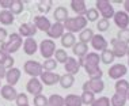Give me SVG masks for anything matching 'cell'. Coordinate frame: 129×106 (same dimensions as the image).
<instances>
[{"instance_id":"53","label":"cell","mask_w":129,"mask_h":106,"mask_svg":"<svg viewBox=\"0 0 129 106\" xmlns=\"http://www.w3.org/2000/svg\"><path fill=\"white\" fill-rule=\"evenodd\" d=\"M25 106H30V105H25Z\"/></svg>"},{"instance_id":"46","label":"cell","mask_w":129,"mask_h":106,"mask_svg":"<svg viewBox=\"0 0 129 106\" xmlns=\"http://www.w3.org/2000/svg\"><path fill=\"white\" fill-rule=\"evenodd\" d=\"M12 2L14 0H0V6H2V8L4 10H10L12 6Z\"/></svg>"},{"instance_id":"33","label":"cell","mask_w":129,"mask_h":106,"mask_svg":"<svg viewBox=\"0 0 129 106\" xmlns=\"http://www.w3.org/2000/svg\"><path fill=\"white\" fill-rule=\"evenodd\" d=\"M80 99H82L83 105L91 106L94 103V101H95V94L90 93V91H83L82 95H80Z\"/></svg>"},{"instance_id":"25","label":"cell","mask_w":129,"mask_h":106,"mask_svg":"<svg viewBox=\"0 0 129 106\" xmlns=\"http://www.w3.org/2000/svg\"><path fill=\"white\" fill-rule=\"evenodd\" d=\"M60 40H61V46H62V48H72V46L76 44V37H75V34L68 33V31L62 34V37L60 38Z\"/></svg>"},{"instance_id":"44","label":"cell","mask_w":129,"mask_h":106,"mask_svg":"<svg viewBox=\"0 0 129 106\" xmlns=\"http://www.w3.org/2000/svg\"><path fill=\"white\" fill-rule=\"evenodd\" d=\"M14 61H15V60L12 59V56L8 55V56H7V59H6L0 65H2L4 69H10V68H12V67H14Z\"/></svg>"},{"instance_id":"11","label":"cell","mask_w":129,"mask_h":106,"mask_svg":"<svg viewBox=\"0 0 129 106\" xmlns=\"http://www.w3.org/2000/svg\"><path fill=\"white\" fill-rule=\"evenodd\" d=\"M114 23H116L117 27H120V30L128 29L129 26V15L125 11H117L113 16Z\"/></svg>"},{"instance_id":"49","label":"cell","mask_w":129,"mask_h":106,"mask_svg":"<svg viewBox=\"0 0 129 106\" xmlns=\"http://www.w3.org/2000/svg\"><path fill=\"white\" fill-rule=\"evenodd\" d=\"M124 8H125V12L129 15V0H125L124 2Z\"/></svg>"},{"instance_id":"37","label":"cell","mask_w":129,"mask_h":106,"mask_svg":"<svg viewBox=\"0 0 129 106\" xmlns=\"http://www.w3.org/2000/svg\"><path fill=\"white\" fill-rule=\"evenodd\" d=\"M52 4H53L52 0H41V2L38 3V11L41 14H48L52 8Z\"/></svg>"},{"instance_id":"50","label":"cell","mask_w":129,"mask_h":106,"mask_svg":"<svg viewBox=\"0 0 129 106\" xmlns=\"http://www.w3.org/2000/svg\"><path fill=\"white\" fill-rule=\"evenodd\" d=\"M126 56L129 57V46H128V50H126Z\"/></svg>"},{"instance_id":"15","label":"cell","mask_w":129,"mask_h":106,"mask_svg":"<svg viewBox=\"0 0 129 106\" xmlns=\"http://www.w3.org/2000/svg\"><path fill=\"white\" fill-rule=\"evenodd\" d=\"M33 23H34V26L37 27V30L45 31V33H46V31L50 29V26H52L50 20L48 19L45 15H37V16H34Z\"/></svg>"},{"instance_id":"54","label":"cell","mask_w":129,"mask_h":106,"mask_svg":"<svg viewBox=\"0 0 129 106\" xmlns=\"http://www.w3.org/2000/svg\"><path fill=\"white\" fill-rule=\"evenodd\" d=\"M0 87H2V83H0Z\"/></svg>"},{"instance_id":"21","label":"cell","mask_w":129,"mask_h":106,"mask_svg":"<svg viewBox=\"0 0 129 106\" xmlns=\"http://www.w3.org/2000/svg\"><path fill=\"white\" fill-rule=\"evenodd\" d=\"M53 18L57 23H64L68 19V10L62 6H58L53 12Z\"/></svg>"},{"instance_id":"4","label":"cell","mask_w":129,"mask_h":106,"mask_svg":"<svg viewBox=\"0 0 129 106\" xmlns=\"http://www.w3.org/2000/svg\"><path fill=\"white\" fill-rule=\"evenodd\" d=\"M95 8H96V11L102 15L103 19H107V20H109L110 18H113L114 14H116L110 0H96Z\"/></svg>"},{"instance_id":"22","label":"cell","mask_w":129,"mask_h":106,"mask_svg":"<svg viewBox=\"0 0 129 106\" xmlns=\"http://www.w3.org/2000/svg\"><path fill=\"white\" fill-rule=\"evenodd\" d=\"M71 8L74 10L76 15H84L87 11V6L84 0H72L71 2Z\"/></svg>"},{"instance_id":"16","label":"cell","mask_w":129,"mask_h":106,"mask_svg":"<svg viewBox=\"0 0 129 106\" xmlns=\"http://www.w3.org/2000/svg\"><path fill=\"white\" fill-rule=\"evenodd\" d=\"M107 41L106 38L103 37L102 34H94L92 40H91V46L92 49L95 50H99V52H103L105 49H107Z\"/></svg>"},{"instance_id":"2","label":"cell","mask_w":129,"mask_h":106,"mask_svg":"<svg viewBox=\"0 0 129 106\" xmlns=\"http://www.w3.org/2000/svg\"><path fill=\"white\" fill-rule=\"evenodd\" d=\"M22 45H23V38L18 33H12L8 35V38H7V41L4 44H2L0 49L3 52H6L7 55H12V53L18 52L22 48Z\"/></svg>"},{"instance_id":"17","label":"cell","mask_w":129,"mask_h":106,"mask_svg":"<svg viewBox=\"0 0 129 106\" xmlns=\"http://www.w3.org/2000/svg\"><path fill=\"white\" fill-rule=\"evenodd\" d=\"M0 95L6 101H15L16 95H18V91L15 90V87L10 86V84H6V86L0 87Z\"/></svg>"},{"instance_id":"3","label":"cell","mask_w":129,"mask_h":106,"mask_svg":"<svg viewBox=\"0 0 129 106\" xmlns=\"http://www.w3.org/2000/svg\"><path fill=\"white\" fill-rule=\"evenodd\" d=\"M99 61H101V57H99V55L96 52H88L83 59H79L80 67H83L86 71L98 68V67H99Z\"/></svg>"},{"instance_id":"20","label":"cell","mask_w":129,"mask_h":106,"mask_svg":"<svg viewBox=\"0 0 129 106\" xmlns=\"http://www.w3.org/2000/svg\"><path fill=\"white\" fill-rule=\"evenodd\" d=\"M37 50H38V44L33 37L26 38V40L23 41V52H25L27 56H33Z\"/></svg>"},{"instance_id":"1","label":"cell","mask_w":129,"mask_h":106,"mask_svg":"<svg viewBox=\"0 0 129 106\" xmlns=\"http://www.w3.org/2000/svg\"><path fill=\"white\" fill-rule=\"evenodd\" d=\"M62 24H64V29L68 33L75 34V33H80L82 30H84L88 22H87L84 15H76V16H68V19Z\"/></svg>"},{"instance_id":"19","label":"cell","mask_w":129,"mask_h":106,"mask_svg":"<svg viewBox=\"0 0 129 106\" xmlns=\"http://www.w3.org/2000/svg\"><path fill=\"white\" fill-rule=\"evenodd\" d=\"M36 33H37V27L34 26V23H22L19 26L18 34L20 35V37L30 38V37H34Z\"/></svg>"},{"instance_id":"13","label":"cell","mask_w":129,"mask_h":106,"mask_svg":"<svg viewBox=\"0 0 129 106\" xmlns=\"http://www.w3.org/2000/svg\"><path fill=\"white\" fill-rule=\"evenodd\" d=\"M20 75H22V72H20L19 68H15V67H12V68L7 69L6 72V80H7V84H10V86H15L16 83L19 82L20 79Z\"/></svg>"},{"instance_id":"34","label":"cell","mask_w":129,"mask_h":106,"mask_svg":"<svg viewBox=\"0 0 129 106\" xmlns=\"http://www.w3.org/2000/svg\"><path fill=\"white\" fill-rule=\"evenodd\" d=\"M84 18L87 19V22H96L99 19V12L96 11V8H87Z\"/></svg>"},{"instance_id":"26","label":"cell","mask_w":129,"mask_h":106,"mask_svg":"<svg viewBox=\"0 0 129 106\" xmlns=\"http://www.w3.org/2000/svg\"><path fill=\"white\" fill-rule=\"evenodd\" d=\"M114 88H116V93L126 97L128 93H129V82L125 79H120L116 82V84H114Z\"/></svg>"},{"instance_id":"38","label":"cell","mask_w":129,"mask_h":106,"mask_svg":"<svg viewBox=\"0 0 129 106\" xmlns=\"http://www.w3.org/2000/svg\"><path fill=\"white\" fill-rule=\"evenodd\" d=\"M10 11L12 12L14 16H15V15H19V14L23 11V2H22V0H14L11 8H10Z\"/></svg>"},{"instance_id":"35","label":"cell","mask_w":129,"mask_h":106,"mask_svg":"<svg viewBox=\"0 0 129 106\" xmlns=\"http://www.w3.org/2000/svg\"><path fill=\"white\" fill-rule=\"evenodd\" d=\"M69 57V56L67 55V52L64 50V49H56L54 52V60L56 63H61V64H65V61H67V59Z\"/></svg>"},{"instance_id":"18","label":"cell","mask_w":129,"mask_h":106,"mask_svg":"<svg viewBox=\"0 0 129 106\" xmlns=\"http://www.w3.org/2000/svg\"><path fill=\"white\" fill-rule=\"evenodd\" d=\"M64 69L65 73H69V75H76L80 69V64H79V60H76L74 57H68L67 61L64 64Z\"/></svg>"},{"instance_id":"24","label":"cell","mask_w":129,"mask_h":106,"mask_svg":"<svg viewBox=\"0 0 129 106\" xmlns=\"http://www.w3.org/2000/svg\"><path fill=\"white\" fill-rule=\"evenodd\" d=\"M15 16L12 15V12L10 10H2L0 11V23L4 24V26H10L14 23Z\"/></svg>"},{"instance_id":"42","label":"cell","mask_w":129,"mask_h":106,"mask_svg":"<svg viewBox=\"0 0 129 106\" xmlns=\"http://www.w3.org/2000/svg\"><path fill=\"white\" fill-rule=\"evenodd\" d=\"M34 106H48V97H45L44 94L34 97Z\"/></svg>"},{"instance_id":"31","label":"cell","mask_w":129,"mask_h":106,"mask_svg":"<svg viewBox=\"0 0 129 106\" xmlns=\"http://www.w3.org/2000/svg\"><path fill=\"white\" fill-rule=\"evenodd\" d=\"M125 103H126V97L125 95L114 93L113 97L110 98V106H125Z\"/></svg>"},{"instance_id":"36","label":"cell","mask_w":129,"mask_h":106,"mask_svg":"<svg viewBox=\"0 0 129 106\" xmlns=\"http://www.w3.org/2000/svg\"><path fill=\"white\" fill-rule=\"evenodd\" d=\"M56 68H57V63L54 59H46L42 63V69L45 72H53Z\"/></svg>"},{"instance_id":"28","label":"cell","mask_w":129,"mask_h":106,"mask_svg":"<svg viewBox=\"0 0 129 106\" xmlns=\"http://www.w3.org/2000/svg\"><path fill=\"white\" fill-rule=\"evenodd\" d=\"M64 106H83L80 95L76 94H68L64 98Z\"/></svg>"},{"instance_id":"48","label":"cell","mask_w":129,"mask_h":106,"mask_svg":"<svg viewBox=\"0 0 129 106\" xmlns=\"http://www.w3.org/2000/svg\"><path fill=\"white\" fill-rule=\"evenodd\" d=\"M6 72H7V69H4L2 65H0V80H2L3 77H6Z\"/></svg>"},{"instance_id":"6","label":"cell","mask_w":129,"mask_h":106,"mask_svg":"<svg viewBox=\"0 0 129 106\" xmlns=\"http://www.w3.org/2000/svg\"><path fill=\"white\" fill-rule=\"evenodd\" d=\"M38 49L41 52V56L46 60V59H52L54 56V52H56V42L53 40H42L41 44L38 45Z\"/></svg>"},{"instance_id":"12","label":"cell","mask_w":129,"mask_h":106,"mask_svg":"<svg viewBox=\"0 0 129 106\" xmlns=\"http://www.w3.org/2000/svg\"><path fill=\"white\" fill-rule=\"evenodd\" d=\"M40 80L42 84H45V86H54V84H57L58 80H60V75L56 73V72H45L44 71L40 76Z\"/></svg>"},{"instance_id":"5","label":"cell","mask_w":129,"mask_h":106,"mask_svg":"<svg viewBox=\"0 0 129 106\" xmlns=\"http://www.w3.org/2000/svg\"><path fill=\"white\" fill-rule=\"evenodd\" d=\"M23 72L27 73L31 77H40L41 73L44 72L42 64L36 61V60H27L25 64H23Z\"/></svg>"},{"instance_id":"30","label":"cell","mask_w":129,"mask_h":106,"mask_svg":"<svg viewBox=\"0 0 129 106\" xmlns=\"http://www.w3.org/2000/svg\"><path fill=\"white\" fill-rule=\"evenodd\" d=\"M101 61L103 63V64H111V63L114 61V60H116V57H114V55H113V52H111V49H105L103 52H101Z\"/></svg>"},{"instance_id":"14","label":"cell","mask_w":129,"mask_h":106,"mask_svg":"<svg viewBox=\"0 0 129 106\" xmlns=\"http://www.w3.org/2000/svg\"><path fill=\"white\" fill-rule=\"evenodd\" d=\"M64 33H65L64 24H62V23H57V22H54V23L50 26V29L46 31V34H48V37H49V40H54V38H61Z\"/></svg>"},{"instance_id":"40","label":"cell","mask_w":129,"mask_h":106,"mask_svg":"<svg viewBox=\"0 0 129 106\" xmlns=\"http://www.w3.org/2000/svg\"><path fill=\"white\" fill-rule=\"evenodd\" d=\"M109 26H110V22L107 19H99L98 22H96V29H98L99 33H103V31H107L109 30Z\"/></svg>"},{"instance_id":"52","label":"cell","mask_w":129,"mask_h":106,"mask_svg":"<svg viewBox=\"0 0 129 106\" xmlns=\"http://www.w3.org/2000/svg\"><path fill=\"white\" fill-rule=\"evenodd\" d=\"M128 67H129V59H128Z\"/></svg>"},{"instance_id":"32","label":"cell","mask_w":129,"mask_h":106,"mask_svg":"<svg viewBox=\"0 0 129 106\" xmlns=\"http://www.w3.org/2000/svg\"><path fill=\"white\" fill-rule=\"evenodd\" d=\"M48 106H64V97L58 94H52L48 98Z\"/></svg>"},{"instance_id":"23","label":"cell","mask_w":129,"mask_h":106,"mask_svg":"<svg viewBox=\"0 0 129 106\" xmlns=\"http://www.w3.org/2000/svg\"><path fill=\"white\" fill-rule=\"evenodd\" d=\"M72 52H74V55L78 56L79 59H83L87 53H88V45L83 44V42H76L74 46H72Z\"/></svg>"},{"instance_id":"29","label":"cell","mask_w":129,"mask_h":106,"mask_svg":"<svg viewBox=\"0 0 129 106\" xmlns=\"http://www.w3.org/2000/svg\"><path fill=\"white\" fill-rule=\"evenodd\" d=\"M92 37H94L92 29L86 27L84 30H82V31L79 33V42H83V44H87V45H88V42H91Z\"/></svg>"},{"instance_id":"39","label":"cell","mask_w":129,"mask_h":106,"mask_svg":"<svg viewBox=\"0 0 129 106\" xmlns=\"http://www.w3.org/2000/svg\"><path fill=\"white\" fill-rule=\"evenodd\" d=\"M116 38L118 41H121V42H124V44L129 45V27H128V29H124V30H120Z\"/></svg>"},{"instance_id":"8","label":"cell","mask_w":129,"mask_h":106,"mask_svg":"<svg viewBox=\"0 0 129 106\" xmlns=\"http://www.w3.org/2000/svg\"><path fill=\"white\" fill-rule=\"evenodd\" d=\"M110 44H111V52H113L114 57L121 59V57H124V56H126V50H128L129 45L118 41L117 38H113V40L110 41Z\"/></svg>"},{"instance_id":"43","label":"cell","mask_w":129,"mask_h":106,"mask_svg":"<svg viewBox=\"0 0 129 106\" xmlns=\"http://www.w3.org/2000/svg\"><path fill=\"white\" fill-rule=\"evenodd\" d=\"M91 106H110V98L107 97H99L98 99L94 101Z\"/></svg>"},{"instance_id":"47","label":"cell","mask_w":129,"mask_h":106,"mask_svg":"<svg viewBox=\"0 0 129 106\" xmlns=\"http://www.w3.org/2000/svg\"><path fill=\"white\" fill-rule=\"evenodd\" d=\"M7 56H8V55H7L6 52H3L2 49H0V64H2V63H3V61H4V60L7 59Z\"/></svg>"},{"instance_id":"9","label":"cell","mask_w":129,"mask_h":106,"mask_svg":"<svg viewBox=\"0 0 129 106\" xmlns=\"http://www.w3.org/2000/svg\"><path fill=\"white\" fill-rule=\"evenodd\" d=\"M126 72H128L126 65L121 64V63L120 64H113L109 69V77L113 80H120L126 75Z\"/></svg>"},{"instance_id":"7","label":"cell","mask_w":129,"mask_h":106,"mask_svg":"<svg viewBox=\"0 0 129 106\" xmlns=\"http://www.w3.org/2000/svg\"><path fill=\"white\" fill-rule=\"evenodd\" d=\"M105 90V82L102 79H90L83 83V91H90L92 94L102 93Z\"/></svg>"},{"instance_id":"27","label":"cell","mask_w":129,"mask_h":106,"mask_svg":"<svg viewBox=\"0 0 129 106\" xmlns=\"http://www.w3.org/2000/svg\"><path fill=\"white\" fill-rule=\"evenodd\" d=\"M75 83V76L74 75H69V73H64V75H60V80H58V84L62 88H71Z\"/></svg>"},{"instance_id":"41","label":"cell","mask_w":129,"mask_h":106,"mask_svg":"<svg viewBox=\"0 0 129 106\" xmlns=\"http://www.w3.org/2000/svg\"><path fill=\"white\" fill-rule=\"evenodd\" d=\"M16 106H25V105H29V97H27V94H23L20 93L16 95Z\"/></svg>"},{"instance_id":"45","label":"cell","mask_w":129,"mask_h":106,"mask_svg":"<svg viewBox=\"0 0 129 106\" xmlns=\"http://www.w3.org/2000/svg\"><path fill=\"white\" fill-rule=\"evenodd\" d=\"M7 38H8V33H7V30L4 27H0V44H4L7 41Z\"/></svg>"},{"instance_id":"10","label":"cell","mask_w":129,"mask_h":106,"mask_svg":"<svg viewBox=\"0 0 129 106\" xmlns=\"http://www.w3.org/2000/svg\"><path fill=\"white\" fill-rule=\"evenodd\" d=\"M42 90H44V84L41 83V80L38 79V77H31L26 84V91H29L31 95H34V97L42 94Z\"/></svg>"},{"instance_id":"51","label":"cell","mask_w":129,"mask_h":106,"mask_svg":"<svg viewBox=\"0 0 129 106\" xmlns=\"http://www.w3.org/2000/svg\"><path fill=\"white\" fill-rule=\"evenodd\" d=\"M126 101H129V93H128V95H126Z\"/></svg>"}]
</instances>
